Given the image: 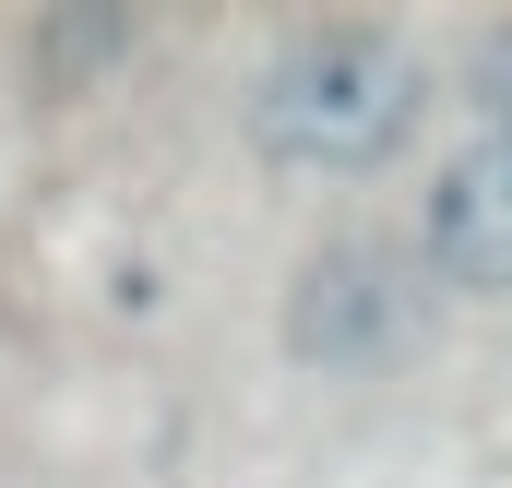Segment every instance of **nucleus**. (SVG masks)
I'll return each mask as SVG.
<instances>
[{
    "instance_id": "obj_1",
    "label": "nucleus",
    "mask_w": 512,
    "mask_h": 488,
    "mask_svg": "<svg viewBox=\"0 0 512 488\" xmlns=\"http://www.w3.org/2000/svg\"><path fill=\"white\" fill-rule=\"evenodd\" d=\"M251 155L298 179H370L393 167L429 120V60L382 24H310L286 48H262L251 72Z\"/></svg>"
},
{
    "instance_id": "obj_5",
    "label": "nucleus",
    "mask_w": 512,
    "mask_h": 488,
    "mask_svg": "<svg viewBox=\"0 0 512 488\" xmlns=\"http://www.w3.org/2000/svg\"><path fill=\"white\" fill-rule=\"evenodd\" d=\"M465 108L489 131H512V24H489V36L465 48Z\"/></svg>"
},
{
    "instance_id": "obj_3",
    "label": "nucleus",
    "mask_w": 512,
    "mask_h": 488,
    "mask_svg": "<svg viewBox=\"0 0 512 488\" xmlns=\"http://www.w3.org/2000/svg\"><path fill=\"white\" fill-rule=\"evenodd\" d=\"M417 262L441 298H512V131L453 143V167L429 179V215H417Z\"/></svg>"
},
{
    "instance_id": "obj_4",
    "label": "nucleus",
    "mask_w": 512,
    "mask_h": 488,
    "mask_svg": "<svg viewBox=\"0 0 512 488\" xmlns=\"http://www.w3.org/2000/svg\"><path fill=\"white\" fill-rule=\"evenodd\" d=\"M120 48H131L120 0H96V12H36V72H48V84H96Z\"/></svg>"
},
{
    "instance_id": "obj_2",
    "label": "nucleus",
    "mask_w": 512,
    "mask_h": 488,
    "mask_svg": "<svg viewBox=\"0 0 512 488\" xmlns=\"http://www.w3.org/2000/svg\"><path fill=\"white\" fill-rule=\"evenodd\" d=\"M429 334H441V286H429V262L405 239H322L298 262V286H286V346L298 369H322V381H382V369H417L429 358Z\"/></svg>"
}]
</instances>
